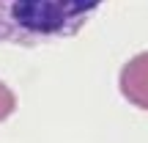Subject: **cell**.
I'll return each instance as SVG.
<instances>
[{
    "label": "cell",
    "mask_w": 148,
    "mask_h": 143,
    "mask_svg": "<svg viewBox=\"0 0 148 143\" xmlns=\"http://www.w3.org/2000/svg\"><path fill=\"white\" fill-rule=\"evenodd\" d=\"M104 0H0V44L38 47L69 39Z\"/></svg>",
    "instance_id": "cell-1"
},
{
    "label": "cell",
    "mask_w": 148,
    "mask_h": 143,
    "mask_svg": "<svg viewBox=\"0 0 148 143\" xmlns=\"http://www.w3.org/2000/svg\"><path fill=\"white\" fill-rule=\"evenodd\" d=\"M118 91L137 110H148V50L132 55L118 72Z\"/></svg>",
    "instance_id": "cell-2"
},
{
    "label": "cell",
    "mask_w": 148,
    "mask_h": 143,
    "mask_svg": "<svg viewBox=\"0 0 148 143\" xmlns=\"http://www.w3.org/2000/svg\"><path fill=\"white\" fill-rule=\"evenodd\" d=\"M14 110H16V94L0 80V124H3Z\"/></svg>",
    "instance_id": "cell-3"
}]
</instances>
